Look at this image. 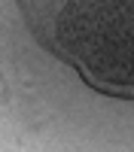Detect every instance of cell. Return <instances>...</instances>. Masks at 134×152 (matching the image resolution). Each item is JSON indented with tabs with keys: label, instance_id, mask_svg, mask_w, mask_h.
<instances>
[{
	"label": "cell",
	"instance_id": "cell-1",
	"mask_svg": "<svg viewBox=\"0 0 134 152\" xmlns=\"http://www.w3.org/2000/svg\"><path fill=\"white\" fill-rule=\"evenodd\" d=\"M0 100H6V88H3V79H0Z\"/></svg>",
	"mask_w": 134,
	"mask_h": 152
}]
</instances>
